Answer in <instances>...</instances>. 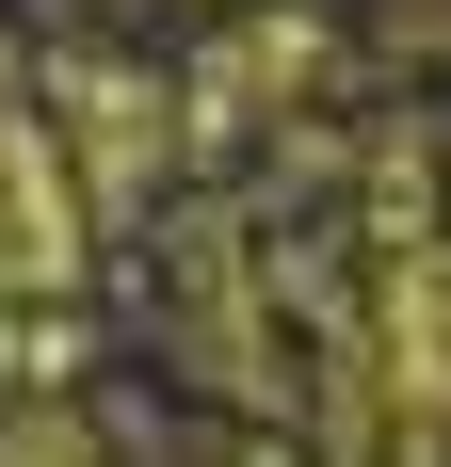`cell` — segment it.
<instances>
[{
	"label": "cell",
	"mask_w": 451,
	"mask_h": 467,
	"mask_svg": "<svg viewBox=\"0 0 451 467\" xmlns=\"http://www.w3.org/2000/svg\"><path fill=\"white\" fill-rule=\"evenodd\" d=\"M322 467H451V242L387 258V306L322 387Z\"/></svg>",
	"instance_id": "1"
},
{
	"label": "cell",
	"mask_w": 451,
	"mask_h": 467,
	"mask_svg": "<svg viewBox=\"0 0 451 467\" xmlns=\"http://www.w3.org/2000/svg\"><path fill=\"white\" fill-rule=\"evenodd\" d=\"M81 258V193H65V145L33 113H0V290H48Z\"/></svg>",
	"instance_id": "2"
},
{
	"label": "cell",
	"mask_w": 451,
	"mask_h": 467,
	"mask_svg": "<svg viewBox=\"0 0 451 467\" xmlns=\"http://www.w3.org/2000/svg\"><path fill=\"white\" fill-rule=\"evenodd\" d=\"M387 48H419V65H435V48H451V0H387Z\"/></svg>",
	"instance_id": "3"
}]
</instances>
